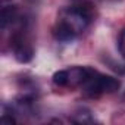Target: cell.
<instances>
[{
	"label": "cell",
	"mask_w": 125,
	"mask_h": 125,
	"mask_svg": "<svg viewBox=\"0 0 125 125\" xmlns=\"http://www.w3.org/2000/svg\"><path fill=\"white\" fill-rule=\"evenodd\" d=\"M72 121L74 122H78V124H84V122H90L91 121V116H90V113L88 112H78V113H75V116H72Z\"/></svg>",
	"instance_id": "277c9868"
},
{
	"label": "cell",
	"mask_w": 125,
	"mask_h": 125,
	"mask_svg": "<svg viewBox=\"0 0 125 125\" xmlns=\"http://www.w3.org/2000/svg\"><path fill=\"white\" fill-rule=\"evenodd\" d=\"M8 2H10V0H2V5H6Z\"/></svg>",
	"instance_id": "52a82bcc"
},
{
	"label": "cell",
	"mask_w": 125,
	"mask_h": 125,
	"mask_svg": "<svg viewBox=\"0 0 125 125\" xmlns=\"http://www.w3.org/2000/svg\"><path fill=\"white\" fill-rule=\"evenodd\" d=\"M119 85H121L119 80H116L113 77H109V75H104V74H100V72L91 69L90 77L83 84V90L90 97H99L102 94L115 93L119 88Z\"/></svg>",
	"instance_id": "7a4b0ae2"
},
{
	"label": "cell",
	"mask_w": 125,
	"mask_h": 125,
	"mask_svg": "<svg viewBox=\"0 0 125 125\" xmlns=\"http://www.w3.org/2000/svg\"><path fill=\"white\" fill-rule=\"evenodd\" d=\"M0 122H2V124H9V125H12V124L16 122V119H15V116H13L12 113L5 112V113L2 115V118H0Z\"/></svg>",
	"instance_id": "8992f818"
},
{
	"label": "cell",
	"mask_w": 125,
	"mask_h": 125,
	"mask_svg": "<svg viewBox=\"0 0 125 125\" xmlns=\"http://www.w3.org/2000/svg\"><path fill=\"white\" fill-rule=\"evenodd\" d=\"M91 68H85V66H72L69 69H63V71H57L53 75V84L57 87H83V84L87 81V78L90 77Z\"/></svg>",
	"instance_id": "3957f363"
},
{
	"label": "cell",
	"mask_w": 125,
	"mask_h": 125,
	"mask_svg": "<svg viewBox=\"0 0 125 125\" xmlns=\"http://www.w3.org/2000/svg\"><path fill=\"white\" fill-rule=\"evenodd\" d=\"M94 15L93 5L88 0H71V5L62 8L57 22L53 28V35L60 43H71L84 32Z\"/></svg>",
	"instance_id": "6da1fadb"
},
{
	"label": "cell",
	"mask_w": 125,
	"mask_h": 125,
	"mask_svg": "<svg viewBox=\"0 0 125 125\" xmlns=\"http://www.w3.org/2000/svg\"><path fill=\"white\" fill-rule=\"evenodd\" d=\"M118 49H119V54L125 59V30H122V31H121V34H119Z\"/></svg>",
	"instance_id": "5b68a950"
}]
</instances>
